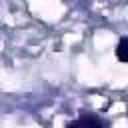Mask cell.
I'll return each instance as SVG.
<instances>
[{
  "label": "cell",
  "mask_w": 128,
  "mask_h": 128,
  "mask_svg": "<svg viewBox=\"0 0 128 128\" xmlns=\"http://www.w3.org/2000/svg\"><path fill=\"white\" fill-rule=\"evenodd\" d=\"M116 58L120 62H126L128 60V38H122L118 42V48H116Z\"/></svg>",
  "instance_id": "obj_2"
},
{
  "label": "cell",
  "mask_w": 128,
  "mask_h": 128,
  "mask_svg": "<svg viewBox=\"0 0 128 128\" xmlns=\"http://www.w3.org/2000/svg\"><path fill=\"white\" fill-rule=\"evenodd\" d=\"M66 128H106V126L98 116H90L88 114V116H80L78 120L70 122Z\"/></svg>",
  "instance_id": "obj_1"
}]
</instances>
